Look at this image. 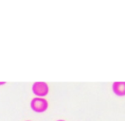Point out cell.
Listing matches in <instances>:
<instances>
[{
  "label": "cell",
  "mask_w": 125,
  "mask_h": 121,
  "mask_svg": "<svg viewBox=\"0 0 125 121\" xmlns=\"http://www.w3.org/2000/svg\"><path fill=\"white\" fill-rule=\"evenodd\" d=\"M31 109L36 113H44L48 107L47 99L42 98H35L31 100Z\"/></svg>",
  "instance_id": "6da1fadb"
},
{
  "label": "cell",
  "mask_w": 125,
  "mask_h": 121,
  "mask_svg": "<svg viewBox=\"0 0 125 121\" xmlns=\"http://www.w3.org/2000/svg\"><path fill=\"white\" fill-rule=\"evenodd\" d=\"M32 91L38 97H45L48 93V86L46 82H35L32 85Z\"/></svg>",
  "instance_id": "7a4b0ae2"
},
{
  "label": "cell",
  "mask_w": 125,
  "mask_h": 121,
  "mask_svg": "<svg viewBox=\"0 0 125 121\" xmlns=\"http://www.w3.org/2000/svg\"><path fill=\"white\" fill-rule=\"evenodd\" d=\"M113 91L114 93L119 96V97H123L125 96V82L124 81H117V82L113 83Z\"/></svg>",
  "instance_id": "3957f363"
},
{
  "label": "cell",
  "mask_w": 125,
  "mask_h": 121,
  "mask_svg": "<svg viewBox=\"0 0 125 121\" xmlns=\"http://www.w3.org/2000/svg\"><path fill=\"white\" fill-rule=\"evenodd\" d=\"M57 121H64V120H62V119H61V120H57Z\"/></svg>",
  "instance_id": "277c9868"
}]
</instances>
